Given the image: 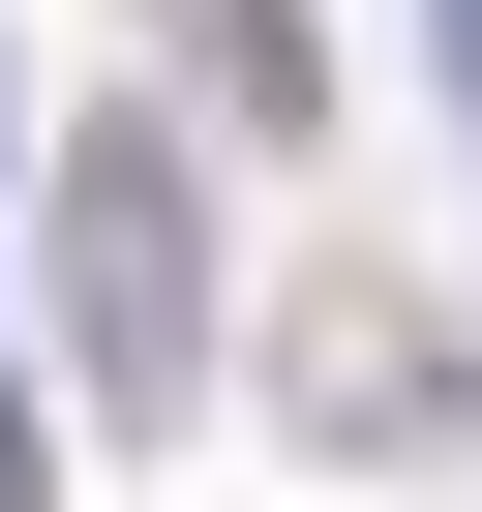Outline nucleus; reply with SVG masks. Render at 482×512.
Returning <instances> with one entry per match:
<instances>
[{
  "label": "nucleus",
  "instance_id": "7ed1b4c3",
  "mask_svg": "<svg viewBox=\"0 0 482 512\" xmlns=\"http://www.w3.org/2000/svg\"><path fill=\"white\" fill-rule=\"evenodd\" d=\"M211 121H272V151L332 121V31H302V0H211Z\"/></svg>",
  "mask_w": 482,
  "mask_h": 512
},
{
  "label": "nucleus",
  "instance_id": "f257e3e1",
  "mask_svg": "<svg viewBox=\"0 0 482 512\" xmlns=\"http://www.w3.org/2000/svg\"><path fill=\"white\" fill-rule=\"evenodd\" d=\"M61 362H91V422H181L211 392V181H181V121H91L61 151Z\"/></svg>",
  "mask_w": 482,
  "mask_h": 512
},
{
  "label": "nucleus",
  "instance_id": "20e7f679",
  "mask_svg": "<svg viewBox=\"0 0 482 512\" xmlns=\"http://www.w3.org/2000/svg\"><path fill=\"white\" fill-rule=\"evenodd\" d=\"M0 512H61V392H31V362H0Z\"/></svg>",
  "mask_w": 482,
  "mask_h": 512
},
{
  "label": "nucleus",
  "instance_id": "f03ea898",
  "mask_svg": "<svg viewBox=\"0 0 482 512\" xmlns=\"http://www.w3.org/2000/svg\"><path fill=\"white\" fill-rule=\"evenodd\" d=\"M272 392H302V452H362V482H422V452L482 422V362H452V302H392V272H302V332H272Z\"/></svg>",
  "mask_w": 482,
  "mask_h": 512
},
{
  "label": "nucleus",
  "instance_id": "39448f33",
  "mask_svg": "<svg viewBox=\"0 0 482 512\" xmlns=\"http://www.w3.org/2000/svg\"><path fill=\"white\" fill-rule=\"evenodd\" d=\"M452 91H482V0H452Z\"/></svg>",
  "mask_w": 482,
  "mask_h": 512
}]
</instances>
